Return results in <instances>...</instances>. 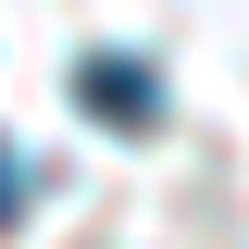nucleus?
Returning a JSON list of instances; mask_svg holds the SVG:
<instances>
[{"label":"nucleus","mask_w":249,"mask_h":249,"mask_svg":"<svg viewBox=\"0 0 249 249\" xmlns=\"http://www.w3.org/2000/svg\"><path fill=\"white\" fill-rule=\"evenodd\" d=\"M75 100H88L100 124H162V75L137 50H88V62H75Z\"/></svg>","instance_id":"f257e3e1"},{"label":"nucleus","mask_w":249,"mask_h":249,"mask_svg":"<svg viewBox=\"0 0 249 249\" xmlns=\"http://www.w3.org/2000/svg\"><path fill=\"white\" fill-rule=\"evenodd\" d=\"M25 199H37V162H25V150H13V137H0V224L25 212Z\"/></svg>","instance_id":"f03ea898"}]
</instances>
